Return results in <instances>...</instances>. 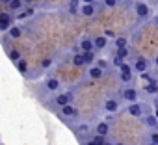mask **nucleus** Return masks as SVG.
Listing matches in <instances>:
<instances>
[{
  "instance_id": "obj_1",
  "label": "nucleus",
  "mask_w": 158,
  "mask_h": 145,
  "mask_svg": "<svg viewBox=\"0 0 158 145\" xmlns=\"http://www.w3.org/2000/svg\"><path fill=\"white\" fill-rule=\"evenodd\" d=\"M11 26H13V13L0 11V32H8Z\"/></svg>"
},
{
  "instance_id": "obj_2",
  "label": "nucleus",
  "mask_w": 158,
  "mask_h": 145,
  "mask_svg": "<svg viewBox=\"0 0 158 145\" xmlns=\"http://www.w3.org/2000/svg\"><path fill=\"white\" fill-rule=\"evenodd\" d=\"M54 104L58 108L67 106V104H73V93H60V95H56L54 97Z\"/></svg>"
},
{
  "instance_id": "obj_3",
  "label": "nucleus",
  "mask_w": 158,
  "mask_h": 145,
  "mask_svg": "<svg viewBox=\"0 0 158 145\" xmlns=\"http://www.w3.org/2000/svg\"><path fill=\"white\" fill-rule=\"evenodd\" d=\"M60 88H61V84H60V80H58V78L50 77V78H47V80H45V89H47V91L54 93V91H58Z\"/></svg>"
},
{
  "instance_id": "obj_4",
  "label": "nucleus",
  "mask_w": 158,
  "mask_h": 145,
  "mask_svg": "<svg viewBox=\"0 0 158 145\" xmlns=\"http://www.w3.org/2000/svg\"><path fill=\"white\" fill-rule=\"evenodd\" d=\"M102 75H104V71H102L99 65H93V67H89V69H88V77H89V78H93V80L102 78Z\"/></svg>"
},
{
  "instance_id": "obj_5",
  "label": "nucleus",
  "mask_w": 158,
  "mask_h": 145,
  "mask_svg": "<svg viewBox=\"0 0 158 145\" xmlns=\"http://www.w3.org/2000/svg\"><path fill=\"white\" fill-rule=\"evenodd\" d=\"M134 8H136V15H138V17H141V19H145V17L151 13V11H149V6H147V4H143V2H136V6H134Z\"/></svg>"
},
{
  "instance_id": "obj_6",
  "label": "nucleus",
  "mask_w": 158,
  "mask_h": 145,
  "mask_svg": "<svg viewBox=\"0 0 158 145\" xmlns=\"http://www.w3.org/2000/svg\"><path fill=\"white\" fill-rule=\"evenodd\" d=\"M80 48H82V52H93V50H95V43H93V39L84 37V39L80 41Z\"/></svg>"
},
{
  "instance_id": "obj_7",
  "label": "nucleus",
  "mask_w": 158,
  "mask_h": 145,
  "mask_svg": "<svg viewBox=\"0 0 158 145\" xmlns=\"http://www.w3.org/2000/svg\"><path fill=\"white\" fill-rule=\"evenodd\" d=\"M123 99L128 101V102H136V99H138V91H136L134 88H127V89L123 91Z\"/></svg>"
},
{
  "instance_id": "obj_8",
  "label": "nucleus",
  "mask_w": 158,
  "mask_h": 145,
  "mask_svg": "<svg viewBox=\"0 0 158 145\" xmlns=\"http://www.w3.org/2000/svg\"><path fill=\"white\" fill-rule=\"evenodd\" d=\"M60 114H61V117H74L76 115V108L73 104H67V106L60 108Z\"/></svg>"
},
{
  "instance_id": "obj_9",
  "label": "nucleus",
  "mask_w": 158,
  "mask_h": 145,
  "mask_svg": "<svg viewBox=\"0 0 158 145\" xmlns=\"http://www.w3.org/2000/svg\"><path fill=\"white\" fill-rule=\"evenodd\" d=\"M104 110L110 112V114H115V112L119 110V102H117L115 99H108V101L104 102Z\"/></svg>"
},
{
  "instance_id": "obj_10",
  "label": "nucleus",
  "mask_w": 158,
  "mask_h": 145,
  "mask_svg": "<svg viewBox=\"0 0 158 145\" xmlns=\"http://www.w3.org/2000/svg\"><path fill=\"white\" fill-rule=\"evenodd\" d=\"M95 6L93 4H84L82 8H80V15H84V17H93L95 15Z\"/></svg>"
},
{
  "instance_id": "obj_11",
  "label": "nucleus",
  "mask_w": 158,
  "mask_h": 145,
  "mask_svg": "<svg viewBox=\"0 0 158 145\" xmlns=\"http://www.w3.org/2000/svg\"><path fill=\"white\" fill-rule=\"evenodd\" d=\"M128 114H130L132 117H141V115H143V110H141V106H139L138 102H132V104L128 106Z\"/></svg>"
},
{
  "instance_id": "obj_12",
  "label": "nucleus",
  "mask_w": 158,
  "mask_h": 145,
  "mask_svg": "<svg viewBox=\"0 0 158 145\" xmlns=\"http://www.w3.org/2000/svg\"><path fill=\"white\" fill-rule=\"evenodd\" d=\"M8 35H10L11 39H19V37L23 35V28H21V26H17V24H13V26L8 30Z\"/></svg>"
},
{
  "instance_id": "obj_13",
  "label": "nucleus",
  "mask_w": 158,
  "mask_h": 145,
  "mask_svg": "<svg viewBox=\"0 0 158 145\" xmlns=\"http://www.w3.org/2000/svg\"><path fill=\"white\" fill-rule=\"evenodd\" d=\"M93 43H95V48H97V50H102V48H106L108 39H106V35H99V37L93 39Z\"/></svg>"
},
{
  "instance_id": "obj_14",
  "label": "nucleus",
  "mask_w": 158,
  "mask_h": 145,
  "mask_svg": "<svg viewBox=\"0 0 158 145\" xmlns=\"http://www.w3.org/2000/svg\"><path fill=\"white\" fill-rule=\"evenodd\" d=\"M95 132H97V134H101V136H106V134L110 132V125H108L106 121H101V123L95 126Z\"/></svg>"
},
{
  "instance_id": "obj_15",
  "label": "nucleus",
  "mask_w": 158,
  "mask_h": 145,
  "mask_svg": "<svg viewBox=\"0 0 158 145\" xmlns=\"http://www.w3.org/2000/svg\"><path fill=\"white\" fill-rule=\"evenodd\" d=\"M10 6V11H19V10H23V6H24V0H11V2L8 4Z\"/></svg>"
},
{
  "instance_id": "obj_16",
  "label": "nucleus",
  "mask_w": 158,
  "mask_h": 145,
  "mask_svg": "<svg viewBox=\"0 0 158 145\" xmlns=\"http://www.w3.org/2000/svg\"><path fill=\"white\" fill-rule=\"evenodd\" d=\"M15 65H17L19 72H23V75H26V72H28V61H26L24 58H23V60H19V61H17Z\"/></svg>"
},
{
  "instance_id": "obj_17",
  "label": "nucleus",
  "mask_w": 158,
  "mask_h": 145,
  "mask_svg": "<svg viewBox=\"0 0 158 145\" xmlns=\"http://www.w3.org/2000/svg\"><path fill=\"white\" fill-rule=\"evenodd\" d=\"M8 56H10V60H11L13 63H17L19 60H23V54H21L19 50H15V48H11V50L8 52Z\"/></svg>"
},
{
  "instance_id": "obj_18",
  "label": "nucleus",
  "mask_w": 158,
  "mask_h": 145,
  "mask_svg": "<svg viewBox=\"0 0 158 145\" xmlns=\"http://www.w3.org/2000/svg\"><path fill=\"white\" fill-rule=\"evenodd\" d=\"M134 67H136V71H138V72H145V69H147V61H145L143 58H139V60H136Z\"/></svg>"
},
{
  "instance_id": "obj_19",
  "label": "nucleus",
  "mask_w": 158,
  "mask_h": 145,
  "mask_svg": "<svg viewBox=\"0 0 158 145\" xmlns=\"http://www.w3.org/2000/svg\"><path fill=\"white\" fill-rule=\"evenodd\" d=\"M69 13H71V15L80 13V8H78V0H71V2H69Z\"/></svg>"
},
{
  "instance_id": "obj_20",
  "label": "nucleus",
  "mask_w": 158,
  "mask_h": 145,
  "mask_svg": "<svg viewBox=\"0 0 158 145\" xmlns=\"http://www.w3.org/2000/svg\"><path fill=\"white\" fill-rule=\"evenodd\" d=\"M73 63H74L76 67L86 65V61H84V54H74V56H73Z\"/></svg>"
},
{
  "instance_id": "obj_21",
  "label": "nucleus",
  "mask_w": 158,
  "mask_h": 145,
  "mask_svg": "<svg viewBox=\"0 0 158 145\" xmlns=\"http://www.w3.org/2000/svg\"><path fill=\"white\" fill-rule=\"evenodd\" d=\"M32 15H34V8H26L23 13H19V15H17V19H30Z\"/></svg>"
},
{
  "instance_id": "obj_22",
  "label": "nucleus",
  "mask_w": 158,
  "mask_h": 145,
  "mask_svg": "<svg viewBox=\"0 0 158 145\" xmlns=\"http://www.w3.org/2000/svg\"><path fill=\"white\" fill-rule=\"evenodd\" d=\"M84 54V61H86V65H91L93 61H95V52H82Z\"/></svg>"
},
{
  "instance_id": "obj_23",
  "label": "nucleus",
  "mask_w": 158,
  "mask_h": 145,
  "mask_svg": "<svg viewBox=\"0 0 158 145\" xmlns=\"http://www.w3.org/2000/svg\"><path fill=\"white\" fill-rule=\"evenodd\" d=\"M145 89H147V93H156V95H158V84H156L154 80H151Z\"/></svg>"
},
{
  "instance_id": "obj_24",
  "label": "nucleus",
  "mask_w": 158,
  "mask_h": 145,
  "mask_svg": "<svg viewBox=\"0 0 158 145\" xmlns=\"http://www.w3.org/2000/svg\"><path fill=\"white\" fill-rule=\"evenodd\" d=\"M115 47L117 48H127V39L125 37H115Z\"/></svg>"
},
{
  "instance_id": "obj_25",
  "label": "nucleus",
  "mask_w": 158,
  "mask_h": 145,
  "mask_svg": "<svg viewBox=\"0 0 158 145\" xmlns=\"http://www.w3.org/2000/svg\"><path fill=\"white\" fill-rule=\"evenodd\" d=\"M145 123H147L149 126H158V121H156V117H154V115H149V117H145Z\"/></svg>"
},
{
  "instance_id": "obj_26",
  "label": "nucleus",
  "mask_w": 158,
  "mask_h": 145,
  "mask_svg": "<svg viewBox=\"0 0 158 145\" xmlns=\"http://www.w3.org/2000/svg\"><path fill=\"white\" fill-rule=\"evenodd\" d=\"M119 78L123 82H130L132 80V72H119Z\"/></svg>"
},
{
  "instance_id": "obj_27",
  "label": "nucleus",
  "mask_w": 158,
  "mask_h": 145,
  "mask_svg": "<svg viewBox=\"0 0 158 145\" xmlns=\"http://www.w3.org/2000/svg\"><path fill=\"white\" fill-rule=\"evenodd\" d=\"M52 61H54L52 58H45V60L41 61V67H43V69H48V67L52 65Z\"/></svg>"
},
{
  "instance_id": "obj_28",
  "label": "nucleus",
  "mask_w": 158,
  "mask_h": 145,
  "mask_svg": "<svg viewBox=\"0 0 158 145\" xmlns=\"http://www.w3.org/2000/svg\"><path fill=\"white\" fill-rule=\"evenodd\" d=\"M93 141H95L97 145H104V143H106V139H104V136H101V134H97V136L93 138Z\"/></svg>"
},
{
  "instance_id": "obj_29",
  "label": "nucleus",
  "mask_w": 158,
  "mask_h": 145,
  "mask_svg": "<svg viewBox=\"0 0 158 145\" xmlns=\"http://www.w3.org/2000/svg\"><path fill=\"white\" fill-rule=\"evenodd\" d=\"M115 56H119V58L125 60V58L128 56V50H127V48H117V54H115Z\"/></svg>"
},
{
  "instance_id": "obj_30",
  "label": "nucleus",
  "mask_w": 158,
  "mask_h": 145,
  "mask_svg": "<svg viewBox=\"0 0 158 145\" xmlns=\"http://www.w3.org/2000/svg\"><path fill=\"white\" fill-rule=\"evenodd\" d=\"M76 130L80 132V134H86V132L89 130V126H88V125H78V126H76Z\"/></svg>"
},
{
  "instance_id": "obj_31",
  "label": "nucleus",
  "mask_w": 158,
  "mask_h": 145,
  "mask_svg": "<svg viewBox=\"0 0 158 145\" xmlns=\"http://www.w3.org/2000/svg\"><path fill=\"white\" fill-rule=\"evenodd\" d=\"M123 63H125V60H123V58H119V56H115V58H114V65H117V67H121Z\"/></svg>"
},
{
  "instance_id": "obj_32",
  "label": "nucleus",
  "mask_w": 158,
  "mask_h": 145,
  "mask_svg": "<svg viewBox=\"0 0 158 145\" xmlns=\"http://www.w3.org/2000/svg\"><path fill=\"white\" fill-rule=\"evenodd\" d=\"M104 4H106L108 8H115V6H117V0H104Z\"/></svg>"
},
{
  "instance_id": "obj_33",
  "label": "nucleus",
  "mask_w": 158,
  "mask_h": 145,
  "mask_svg": "<svg viewBox=\"0 0 158 145\" xmlns=\"http://www.w3.org/2000/svg\"><path fill=\"white\" fill-rule=\"evenodd\" d=\"M119 71H121V72H130V65H127V63H123V65L119 67Z\"/></svg>"
},
{
  "instance_id": "obj_34",
  "label": "nucleus",
  "mask_w": 158,
  "mask_h": 145,
  "mask_svg": "<svg viewBox=\"0 0 158 145\" xmlns=\"http://www.w3.org/2000/svg\"><path fill=\"white\" fill-rule=\"evenodd\" d=\"M151 141H152V143H158V134H156V132L151 136Z\"/></svg>"
},
{
  "instance_id": "obj_35",
  "label": "nucleus",
  "mask_w": 158,
  "mask_h": 145,
  "mask_svg": "<svg viewBox=\"0 0 158 145\" xmlns=\"http://www.w3.org/2000/svg\"><path fill=\"white\" fill-rule=\"evenodd\" d=\"M104 35H106V37H114V32H112V30H106V34H104Z\"/></svg>"
},
{
  "instance_id": "obj_36",
  "label": "nucleus",
  "mask_w": 158,
  "mask_h": 145,
  "mask_svg": "<svg viewBox=\"0 0 158 145\" xmlns=\"http://www.w3.org/2000/svg\"><path fill=\"white\" fill-rule=\"evenodd\" d=\"M86 145H97V143H95V141H93V139H91V141H88V143H86Z\"/></svg>"
},
{
  "instance_id": "obj_37",
  "label": "nucleus",
  "mask_w": 158,
  "mask_h": 145,
  "mask_svg": "<svg viewBox=\"0 0 158 145\" xmlns=\"http://www.w3.org/2000/svg\"><path fill=\"white\" fill-rule=\"evenodd\" d=\"M154 63H156V67H158V56H156V60H154Z\"/></svg>"
},
{
  "instance_id": "obj_38",
  "label": "nucleus",
  "mask_w": 158,
  "mask_h": 145,
  "mask_svg": "<svg viewBox=\"0 0 158 145\" xmlns=\"http://www.w3.org/2000/svg\"><path fill=\"white\" fill-rule=\"evenodd\" d=\"M2 2H6V4H10V2H11V0H2Z\"/></svg>"
},
{
  "instance_id": "obj_39",
  "label": "nucleus",
  "mask_w": 158,
  "mask_h": 145,
  "mask_svg": "<svg viewBox=\"0 0 158 145\" xmlns=\"http://www.w3.org/2000/svg\"><path fill=\"white\" fill-rule=\"evenodd\" d=\"M104 145H114V143H110V141H106V143H104Z\"/></svg>"
},
{
  "instance_id": "obj_40",
  "label": "nucleus",
  "mask_w": 158,
  "mask_h": 145,
  "mask_svg": "<svg viewBox=\"0 0 158 145\" xmlns=\"http://www.w3.org/2000/svg\"><path fill=\"white\" fill-rule=\"evenodd\" d=\"M115 145H125V143H115Z\"/></svg>"
},
{
  "instance_id": "obj_41",
  "label": "nucleus",
  "mask_w": 158,
  "mask_h": 145,
  "mask_svg": "<svg viewBox=\"0 0 158 145\" xmlns=\"http://www.w3.org/2000/svg\"><path fill=\"white\" fill-rule=\"evenodd\" d=\"M149 145H158V143H149Z\"/></svg>"
},
{
  "instance_id": "obj_42",
  "label": "nucleus",
  "mask_w": 158,
  "mask_h": 145,
  "mask_svg": "<svg viewBox=\"0 0 158 145\" xmlns=\"http://www.w3.org/2000/svg\"><path fill=\"white\" fill-rule=\"evenodd\" d=\"M0 2H2V0H0Z\"/></svg>"
}]
</instances>
